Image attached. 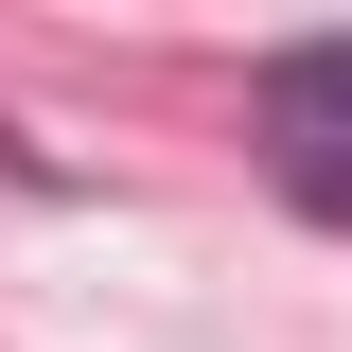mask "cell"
Here are the masks:
<instances>
[{
  "instance_id": "1",
  "label": "cell",
  "mask_w": 352,
  "mask_h": 352,
  "mask_svg": "<svg viewBox=\"0 0 352 352\" xmlns=\"http://www.w3.org/2000/svg\"><path fill=\"white\" fill-rule=\"evenodd\" d=\"M247 124H264V176H282L300 212H335V229H352V36H300L282 71H264Z\"/></svg>"
}]
</instances>
